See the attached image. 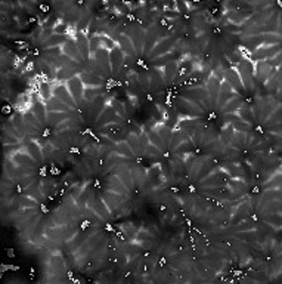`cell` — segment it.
Wrapping results in <instances>:
<instances>
[{
    "mask_svg": "<svg viewBox=\"0 0 282 284\" xmlns=\"http://www.w3.org/2000/svg\"><path fill=\"white\" fill-rule=\"evenodd\" d=\"M52 95H53L55 98L61 99L62 102H65L67 105H70L73 109H77V108H79L77 102L74 101V98H73V95L70 93V90H68V87H67L65 83L55 85V86H53V90H52Z\"/></svg>",
    "mask_w": 282,
    "mask_h": 284,
    "instance_id": "obj_1",
    "label": "cell"
},
{
    "mask_svg": "<svg viewBox=\"0 0 282 284\" xmlns=\"http://www.w3.org/2000/svg\"><path fill=\"white\" fill-rule=\"evenodd\" d=\"M65 85H67V87H68L70 93L73 95L74 101H76V102H77V105L80 107V105L83 104V90H84V85H83V82H81L80 76H79V74H77V76H74V77H73V79H70Z\"/></svg>",
    "mask_w": 282,
    "mask_h": 284,
    "instance_id": "obj_2",
    "label": "cell"
},
{
    "mask_svg": "<svg viewBox=\"0 0 282 284\" xmlns=\"http://www.w3.org/2000/svg\"><path fill=\"white\" fill-rule=\"evenodd\" d=\"M124 58H126V55H124V52L120 49V46H117L116 49H112V50L109 52V61H111L112 76H114V77H119V76H120V70H121V67H123Z\"/></svg>",
    "mask_w": 282,
    "mask_h": 284,
    "instance_id": "obj_3",
    "label": "cell"
},
{
    "mask_svg": "<svg viewBox=\"0 0 282 284\" xmlns=\"http://www.w3.org/2000/svg\"><path fill=\"white\" fill-rule=\"evenodd\" d=\"M44 104H46V111L47 112H68V111H73V108L70 105H67L65 102H62L61 99L55 98V96L47 99Z\"/></svg>",
    "mask_w": 282,
    "mask_h": 284,
    "instance_id": "obj_4",
    "label": "cell"
},
{
    "mask_svg": "<svg viewBox=\"0 0 282 284\" xmlns=\"http://www.w3.org/2000/svg\"><path fill=\"white\" fill-rule=\"evenodd\" d=\"M76 43H77V47L83 56V60L84 63H87L90 60V49H89V37L87 34L84 33H77V37H76Z\"/></svg>",
    "mask_w": 282,
    "mask_h": 284,
    "instance_id": "obj_5",
    "label": "cell"
},
{
    "mask_svg": "<svg viewBox=\"0 0 282 284\" xmlns=\"http://www.w3.org/2000/svg\"><path fill=\"white\" fill-rule=\"evenodd\" d=\"M178 63L176 61H170L167 63L162 68V76H164V83H172L175 80V76H176V71H178Z\"/></svg>",
    "mask_w": 282,
    "mask_h": 284,
    "instance_id": "obj_6",
    "label": "cell"
},
{
    "mask_svg": "<svg viewBox=\"0 0 282 284\" xmlns=\"http://www.w3.org/2000/svg\"><path fill=\"white\" fill-rule=\"evenodd\" d=\"M145 132H146V135H148L149 144L155 145V147H157V148H160L161 151H165V147H164V144H162L161 138L158 136V133H157L154 129H146Z\"/></svg>",
    "mask_w": 282,
    "mask_h": 284,
    "instance_id": "obj_7",
    "label": "cell"
},
{
    "mask_svg": "<svg viewBox=\"0 0 282 284\" xmlns=\"http://www.w3.org/2000/svg\"><path fill=\"white\" fill-rule=\"evenodd\" d=\"M149 145V139L146 132H142V135L138 138V147H139V155H143L146 153V147Z\"/></svg>",
    "mask_w": 282,
    "mask_h": 284,
    "instance_id": "obj_8",
    "label": "cell"
}]
</instances>
